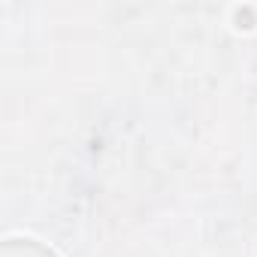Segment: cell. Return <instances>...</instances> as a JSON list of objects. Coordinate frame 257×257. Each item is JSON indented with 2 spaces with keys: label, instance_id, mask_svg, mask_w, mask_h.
<instances>
[{
  "label": "cell",
  "instance_id": "6da1fadb",
  "mask_svg": "<svg viewBox=\"0 0 257 257\" xmlns=\"http://www.w3.org/2000/svg\"><path fill=\"white\" fill-rule=\"evenodd\" d=\"M0 257H58V254L37 239H7L0 248Z\"/></svg>",
  "mask_w": 257,
  "mask_h": 257
}]
</instances>
